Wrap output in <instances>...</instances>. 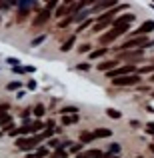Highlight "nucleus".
Wrapping results in <instances>:
<instances>
[{
    "mask_svg": "<svg viewBox=\"0 0 154 158\" xmlns=\"http://www.w3.org/2000/svg\"><path fill=\"white\" fill-rule=\"evenodd\" d=\"M144 46H154V42H148L146 36H136V38H130L124 44H120L118 50H134V48L140 50V48H144Z\"/></svg>",
    "mask_w": 154,
    "mask_h": 158,
    "instance_id": "f257e3e1",
    "label": "nucleus"
},
{
    "mask_svg": "<svg viewBox=\"0 0 154 158\" xmlns=\"http://www.w3.org/2000/svg\"><path fill=\"white\" fill-rule=\"evenodd\" d=\"M132 22H134V14L128 12V14H122V16H118L116 20H112V26H114V30H120V28L128 30V26H130Z\"/></svg>",
    "mask_w": 154,
    "mask_h": 158,
    "instance_id": "f03ea898",
    "label": "nucleus"
},
{
    "mask_svg": "<svg viewBox=\"0 0 154 158\" xmlns=\"http://www.w3.org/2000/svg\"><path fill=\"white\" fill-rule=\"evenodd\" d=\"M114 86H134L140 82L138 74H126V76H118V78H112Z\"/></svg>",
    "mask_w": 154,
    "mask_h": 158,
    "instance_id": "7ed1b4c3",
    "label": "nucleus"
},
{
    "mask_svg": "<svg viewBox=\"0 0 154 158\" xmlns=\"http://www.w3.org/2000/svg\"><path fill=\"white\" fill-rule=\"evenodd\" d=\"M126 74H136L134 64H126V66H120V68H114L110 72H106L108 78H118V76H126Z\"/></svg>",
    "mask_w": 154,
    "mask_h": 158,
    "instance_id": "20e7f679",
    "label": "nucleus"
},
{
    "mask_svg": "<svg viewBox=\"0 0 154 158\" xmlns=\"http://www.w3.org/2000/svg\"><path fill=\"white\" fill-rule=\"evenodd\" d=\"M54 6H56L54 2H48L46 8H44V10H40V14L34 18V26H40V24H44L48 18H50V10H54Z\"/></svg>",
    "mask_w": 154,
    "mask_h": 158,
    "instance_id": "39448f33",
    "label": "nucleus"
},
{
    "mask_svg": "<svg viewBox=\"0 0 154 158\" xmlns=\"http://www.w3.org/2000/svg\"><path fill=\"white\" fill-rule=\"evenodd\" d=\"M40 140H42V138H20V140H16V146L22 148V150H30V148L38 146Z\"/></svg>",
    "mask_w": 154,
    "mask_h": 158,
    "instance_id": "423d86ee",
    "label": "nucleus"
},
{
    "mask_svg": "<svg viewBox=\"0 0 154 158\" xmlns=\"http://www.w3.org/2000/svg\"><path fill=\"white\" fill-rule=\"evenodd\" d=\"M124 28H120V30H110V32H106V34H102L100 36V44H108V42H112V40H116L118 36H122L124 34Z\"/></svg>",
    "mask_w": 154,
    "mask_h": 158,
    "instance_id": "0eeeda50",
    "label": "nucleus"
},
{
    "mask_svg": "<svg viewBox=\"0 0 154 158\" xmlns=\"http://www.w3.org/2000/svg\"><path fill=\"white\" fill-rule=\"evenodd\" d=\"M116 66H118V60H104V62L98 64V70H100V72H110Z\"/></svg>",
    "mask_w": 154,
    "mask_h": 158,
    "instance_id": "6e6552de",
    "label": "nucleus"
},
{
    "mask_svg": "<svg viewBox=\"0 0 154 158\" xmlns=\"http://www.w3.org/2000/svg\"><path fill=\"white\" fill-rule=\"evenodd\" d=\"M154 30V20H146V22H142V26L138 28V30L134 32V34H146V32H152Z\"/></svg>",
    "mask_w": 154,
    "mask_h": 158,
    "instance_id": "1a4fd4ad",
    "label": "nucleus"
},
{
    "mask_svg": "<svg viewBox=\"0 0 154 158\" xmlns=\"http://www.w3.org/2000/svg\"><path fill=\"white\" fill-rule=\"evenodd\" d=\"M102 156H104L102 150H88L84 154H78V158H102Z\"/></svg>",
    "mask_w": 154,
    "mask_h": 158,
    "instance_id": "9d476101",
    "label": "nucleus"
},
{
    "mask_svg": "<svg viewBox=\"0 0 154 158\" xmlns=\"http://www.w3.org/2000/svg\"><path fill=\"white\" fill-rule=\"evenodd\" d=\"M138 56H142V50H130V52H122V54H120L122 60H128V58H138Z\"/></svg>",
    "mask_w": 154,
    "mask_h": 158,
    "instance_id": "9b49d317",
    "label": "nucleus"
},
{
    "mask_svg": "<svg viewBox=\"0 0 154 158\" xmlns=\"http://www.w3.org/2000/svg\"><path fill=\"white\" fill-rule=\"evenodd\" d=\"M92 134H94V138H108V136H110V130H106V128H98V130H94Z\"/></svg>",
    "mask_w": 154,
    "mask_h": 158,
    "instance_id": "f8f14e48",
    "label": "nucleus"
},
{
    "mask_svg": "<svg viewBox=\"0 0 154 158\" xmlns=\"http://www.w3.org/2000/svg\"><path fill=\"white\" fill-rule=\"evenodd\" d=\"M78 122V116L74 114V116H62V124H66V126H68V124H76Z\"/></svg>",
    "mask_w": 154,
    "mask_h": 158,
    "instance_id": "ddd939ff",
    "label": "nucleus"
},
{
    "mask_svg": "<svg viewBox=\"0 0 154 158\" xmlns=\"http://www.w3.org/2000/svg\"><path fill=\"white\" fill-rule=\"evenodd\" d=\"M92 140H94L92 132H82V134H80V142L82 144H84V142H92Z\"/></svg>",
    "mask_w": 154,
    "mask_h": 158,
    "instance_id": "4468645a",
    "label": "nucleus"
},
{
    "mask_svg": "<svg viewBox=\"0 0 154 158\" xmlns=\"http://www.w3.org/2000/svg\"><path fill=\"white\" fill-rule=\"evenodd\" d=\"M44 128H46V124L40 122V120H36V122H32V124H30V130H32V132H36V130H44Z\"/></svg>",
    "mask_w": 154,
    "mask_h": 158,
    "instance_id": "2eb2a0df",
    "label": "nucleus"
},
{
    "mask_svg": "<svg viewBox=\"0 0 154 158\" xmlns=\"http://www.w3.org/2000/svg\"><path fill=\"white\" fill-rule=\"evenodd\" d=\"M72 44H74V36H70V38H68V40H66V42L60 46V50H62V52H68L70 48H72Z\"/></svg>",
    "mask_w": 154,
    "mask_h": 158,
    "instance_id": "dca6fc26",
    "label": "nucleus"
},
{
    "mask_svg": "<svg viewBox=\"0 0 154 158\" xmlns=\"http://www.w3.org/2000/svg\"><path fill=\"white\" fill-rule=\"evenodd\" d=\"M106 54V48H98V50H94V52H90V60H94V58H100Z\"/></svg>",
    "mask_w": 154,
    "mask_h": 158,
    "instance_id": "f3484780",
    "label": "nucleus"
},
{
    "mask_svg": "<svg viewBox=\"0 0 154 158\" xmlns=\"http://www.w3.org/2000/svg\"><path fill=\"white\" fill-rule=\"evenodd\" d=\"M60 112H62V114H68V112H70V114H76V112H78V108L76 106H66V108H60Z\"/></svg>",
    "mask_w": 154,
    "mask_h": 158,
    "instance_id": "a211bd4d",
    "label": "nucleus"
},
{
    "mask_svg": "<svg viewBox=\"0 0 154 158\" xmlns=\"http://www.w3.org/2000/svg\"><path fill=\"white\" fill-rule=\"evenodd\" d=\"M32 112H34V116H36V118H40V116L44 114V106H42V104H36V106H34V110H32Z\"/></svg>",
    "mask_w": 154,
    "mask_h": 158,
    "instance_id": "6ab92c4d",
    "label": "nucleus"
},
{
    "mask_svg": "<svg viewBox=\"0 0 154 158\" xmlns=\"http://www.w3.org/2000/svg\"><path fill=\"white\" fill-rule=\"evenodd\" d=\"M110 6H114V2H102V4H96V6H94V10H92V12L100 10V8H110Z\"/></svg>",
    "mask_w": 154,
    "mask_h": 158,
    "instance_id": "aec40b11",
    "label": "nucleus"
},
{
    "mask_svg": "<svg viewBox=\"0 0 154 158\" xmlns=\"http://www.w3.org/2000/svg\"><path fill=\"white\" fill-rule=\"evenodd\" d=\"M106 114L110 116V118H116V120L120 118V112H118V110H112V108H108V110H106Z\"/></svg>",
    "mask_w": 154,
    "mask_h": 158,
    "instance_id": "412c9836",
    "label": "nucleus"
},
{
    "mask_svg": "<svg viewBox=\"0 0 154 158\" xmlns=\"http://www.w3.org/2000/svg\"><path fill=\"white\" fill-rule=\"evenodd\" d=\"M66 156H68V154L64 152V148H58V150L54 152V156H52V158H66Z\"/></svg>",
    "mask_w": 154,
    "mask_h": 158,
    "instance_id": "4be33fe9",
    "label": "nucleus"
},
{
    "mask_svg": "<svg viewBox=\"0 0 154 158\" xmlns=\"http://www.w3.org/2000/svg\"><path fill=\"white\" fill-rule=\"evenodd\" d=\"M68 10H70V8H68V6H60V8H58V12H56V16H58V18H60V16H64V14H68Z\"/></svg>",
    "mask_w": 154,
    "mask_h": 158,
    "instance_id": "5701e85b",
    "label": "nucleus"
},
{
    "mask_svg": "<svg viewBox=\"0 0 154 158\" xmlns=\"http://www.w3.org/2000/svg\"><path fill=\"white\" fill-rule=\"evenodd\" d=\"M110 152H112V154H114V152L118 154V152H120V146H118V144H112V146H110Z\"/></svg>",
    "mask_w": 154,
    "mask_h": 158,
    "instance_id": "b1692460",
    "label": "nucleus"
},
{
    "mask_svg": "<svg viewBox=\"0 0 154 158\" xmlns=\"http://www.w3.org/2000/svg\"><path fill=\"white\" fill-rule=\"evenodd\" d=\"M152 70H154V66H144V68H140V72H152Z\"/></svg>",
    "mask_w": 154,
    "mask_h": 158,
    "instance_id": "393cba45",
    "label": "nucleus"
},
{
    "mask_svg": "<svg viewBox=\"0 0 154 158\" xmlns=\"http://www.w3.org/2000/svg\"><path fill=\"white\" fill-rule=\"evenodd\" d=\"M18 82H10V84H8V90H16V88H18Z\"/></svg>",
    "mask_w": 154,
    "mask_h": 158,
    "instance_id": "a878e982",
    "label": "nucleus"
},
{
    "mask_svg": "<svg viewBox=\"0 0 154 158\" xmlns=\"http://www.w3.org/2000/svg\"><path fill=\"white\" fill-rule=\"evenodd\" d=\"M146 132H148V134H154V122H152V124H148V126H146Z\"/></svg>",
    "mask_w": 154,
    "mask_h": 158,
    "instance_id": "bb28decb",
    "label": "nucleus"
},
{
    "mask_svg": "<svg viewBox=\"0 0 154 158\" xmlns=\"http://www.w3.org/2000/svg\"><path fill=\"white\" fill-rule=\"evenodd\" d=\"M36 156H46V148H38V152H36Z\"/></svg>",
    "mask_w": 154,
    "mask_h": 158,
    "instance_id": "cd10ccee",
    "label": "nucleus"
},
{
    "mask_svg": "<svg viewBox=\"0 0 154 158\" xmlns=\"http://www.w3.org/2000/svg\"><path fill=\"white\" fill-rule=\"evenodd\" d=\"M130 126H132V128H138L140 122H138V120H130Z\"/></svg>",
    "mask_w": 154,
    "mask_h": 158,
    "instance_id": "c85d7f7f",
    "label": "nucleus"
},
{
    "mask_svg": "<svg viewBox=\"0 0 154 158\" xmlns=\"http://www.w3.org/2000/svg\"><path fill=\"white\" fill-rule=\"evenodd\" d=\"M90 50V44H84V46H80V52H88Z\"/></svg>",
    "mask_w": 154,
    "mask_h": 158,
    "instance_id": "c756f323",
    "label": "nucleus"
},
{
    "mask_svg": "<svg viewBox=\"0 0 154 158\" xmlns=\"http://www.w3.org/2000/svg\"><path fill=\"white\" fill-rule=\"evenodd\" d=\"M78 68H80V70H88L90 66H88V64H86V62H84V64H78Z\"/></svg>",
    "mask_w": 154,
    "mask_h": 158,
    "instance_id": "7c9ffc66",
    "label": "nucleus"
},
{
    "mask_svg": "<svg viewBox=\"0 0 154 158\" xmlns=\"http://www.w3.org/2000/svg\"><path fill=\"white\" fill-rule=\"evenodd\" d=\"M104 156H106V158H118L116 154H112V152H110V154H104Z\"/></svg>",
    "mask_w": 154,
    "mask_h": 158,
    "instance_id": "2f4dec72",
    "label": "nucleus"
},
{
    "mask_svg": "<svg viewBox=\"0 0 154 158\" xmlns=\"http://www.w3.org/2000/svg\"><path fill=\"white\" fill-rule=\"evenodd\" d=\"M150 150H152V152H154V144H152V146H150Z\"/></svg>",
    "mask_w": 154,
    "mask_h": 158,
    "instance_id": "473e14b6",
    "label": "nucleus"
},
{
    "mask_svg": "<svg viewBox=\"0 0 154 158\" xmlns=\"http://www.w3.org/2000/svg\"><path fill=\"white\" fill-rule=\"evenodd\" d=\"M150 80H152V82H154V76H152V78H150Z\"/></svg>",
    "mask_w": 154,
    "mask_h": 158,
    "instance_id": "72a5a7b5",
    "label": "nucleus"
}]
</instances>
